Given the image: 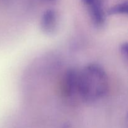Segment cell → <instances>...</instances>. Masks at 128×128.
<instances>
[{
	"label": "cell",
	"mask_w": 128,
	"mask_h": 128,
	"mask_svg": "<svg viewBox=\"0 0 128 128\" xmlns=\"http://www.w3.org/2000/svg\"><path fill=\"white\" fill-rule=\"evenodd\" d=\"M44 1H47V2H54V1H56L57 0H43Z\"/></svg>",
	"instance_id": "obj_7"
},
{
	"label": "cell",
	"mask_w": 128,
	"mask_h": 128,
	"mask_svg": "<svg viewBox=\"0 0 128 128\" xmlns=\"http://www.w3.org/2000/svg\"><path fill=\"white\" fill-rule=\"evenodd\" d=\"M128 2L127 1H122L112 6L107 10V14L109 16L114 15H128Z\"/></svg>",
	"instance_id": "obj_5"
},
{
	"label": "cell",
	"mask_w": 128,
	"mask_h": 128,
	"mask_svg": "<svg viewBox=\"0 0 128 128\" xmlns=\"http://www.w3.org/2000/svg\"><path fill=\"white\" fill-rule=\"evenodd\" d=\"M79 99L87 103L102 100L109 90L108 76L104 69L98 64H88L78 75Z\"/></svg>",
	"instance_id": "obj_1"
},
{
	"label": "cell",
	"mask_w": 128,
	"mask_h": 128,
	"mask_svg": "<svg viewBox=\"0 0 128 128\" xmlns=\"http://www.w3.org/2000/svg\"><path fill=\"white\" fill-rule=\"evenodd\" d=\"M120 51L121 57L124 60V62L127 63L128 60V46L127 42H123V43L121 44L120 48Z\"/></svg>",
	"instance_id": "obj_6"
},
{
	"label": "cell",
	"mask_w": 128,
	"mask_h": 128,
	"mask_svg": "<svg viewBox=\"0 0 128 128\" xmlns=\"http://www.w3.org/2000/svg\"><path fill=\"white\" fill-rule=\"evenodd\" d=\"M90 16L91 23L97 29L104 27L107 20V10L104 0H81Z\"/></svg>",
	"instance_id": "obj_2"
},
{
	"label": "cell",
	"mask_w": 128,
	"mask_h": 128,
	"mask_svg": "<svg viewBox=\"0 0 128 128\" xmlns=\"http://www.w3.org/2000/svg\"><path fill=\"white\" fill-rule=\"evenodd\" d=\"M58 14L54 9H48L42 13L40 20V28L43 33L52 34L57 31Z\"/></svg>",
	"instance_id": "obj_4"
},
{
	"label": "cell",
	"mask_w": 128,
	"mask_h": 128,
	"mask_svg": "<svg viewBox=\"0 0 128 128\" xmlns=\"http://www.w3.org/2000/svg\"><path fill=\"white\" fill-rule=\"evenodd\" d=\"M78 70L70 68L65 72L61 83V92L62 96L70 101L78 99Z\"/></svg>",
	"instance_id": "obj_3"
}]
</instances>
